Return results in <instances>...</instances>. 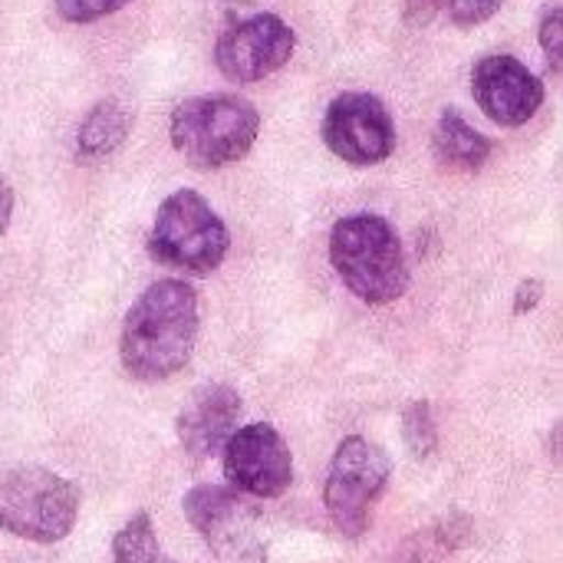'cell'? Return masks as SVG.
Here are the masks:
<instances>
[{
    "label": "cell",
    "instance_id": "obj_1",
    "mask_svg": "<svg viewBox=\"0 0 563 563\" xmlns=\"http://www.w3.org/2000/svg\"><path fill=\"white\" fill-rule=\"evenodd\" d=\"M201 330L198 294L178 277L155 280L129 307L119 333L122 369L139 383H165L181 373Z\"/></svg>",
    "mask_w": 563,
    "mask_h": 563
},
{
    "label": "cell",
    "instance_id": "obj_2",
    "mask_svg": "<svg viewBox=\"0 0 563 563\" xmlns=\"http://www.w3.org/2000/svg\"><path fill=\"white\" fill-rule=\"evenodd\" d=\"M330 264L353 297L369 307L396 303L409 290V257L383 214H346L330 231Z\"/></svg>",
    "mask_w": 563,
    "mask_h": 563
},
{
    "label": "cell",
    "instance_id": "obj_3",
    "mask_svg": "<svg viewBox=\"0 0 563 563\" xmlns=\"http://www.w3.org/2000/svg\"><path fill=\"white\" fill-rule=\"evenodd\" d=\"M168 135L188 165L214 172L241 162L254 148L261 135V112L244 96L231 92L191 96L175 106Z\"/></svg>",
    "mask_w": 563,
    "mask_h": 563
},
{
    "label": "cell",
    "instance_id": "obj_4",
    "mask_svg": "<svg viewBox=\"0 0 563 563\" xmlns=\"http://www.w3.org/2000/svg\"><path fill=\"white\" fill-rule=\"evenodd\" d=\"M79 518V488L40 465L10 468L0 478V531L30 544H59Z\"/></svg>",
    "mask_w": 563,
    "mask_h": 563
},
{
    "label": "cell",
    "instance_id": "obj_5",
    "mask_svg": "<svg viewBox=\"0 0 563 563\" xmlns=\"http://www.w3.org/2000/svg\"><path fill=\"white\" fill-rule=\"evenodd\" d=\"M228 247V224L198 191L178 188L158 205L148 231V254L158 264L205 277L224 264Z\"/></svg>",
    "mask_w": 563,
    "mask_h": 563
},
{
    "label": "cell",
    "instance_id": "obj_6",
    "mask_svg": "<svg viewBox=\"0 0 563 563\" xmlns=\"http://www.w3.org/2000/svg\"><path fill=\"white\" fill-rule=\"evenodd\" d=\"M389 478H393V462L376 442L363 435H346L340 442L327 472L323 505L343 538L360 541L369 531L373 511L383 501Z\"/></svg>",
    "mask_w": 563,
    "mask_h": 563
},
{
    "label": "cell",
    "instance_id": "obj_7",
    "mask_svg": "<svg viewBox=\"0 0 563 563\" xmlns=\"http://www.w3.org/2000/svg\"><path fill=\"white\" fill-rule=\"evenodd\" d=\"M181 508L188 525L221 561H267V531L257 505L247 495L234 492L231 485H195Z\"/></svg>",
    "mask_w": 563,
    "mask_h": 563
},
{
    "label": "cell",
    "instance_id": "obj_8",
    "mask_svg": "<svg viewBox=\"0 0 563 563\" xmlns=\"http://www.w3.org/2000/svg\"><path fill=\"white\" fill-rule=\"evenodd\" d=\"M327 148L360 168L379 165L396 152V122L376 92H340L323 112Z\"/></svg>",
    "mask_w": 563,
    "mask_h": 563
},
{
    "label": "cell",
    "instance_id": "obj_9",
    "mask_svg": "<svg viewBox=\"0 0 563 563\" xmlns=\"http://www.w3.org/2000/svg\"><path fill=\"white\" fill-rule=\"evenodd\" d=\"M297 49L294 26L277 13H251L221 30L214 43V66L231 82H261L284 69Z\"/></svg>",
    "mask_w": 563,
    "mask_h": 563
},
{
    "label": "cell",
    "instance_id": "obj_10",
    "mask_svg": "<svg viewBox=\"0 0 563 563\" xmlns=\"http://www.w3.org/2000/svg\"><path fill=\"white\" fill-rule=\"evenodd\" d=\"M224 478L247 498H280L294 485V455L271 422L241 426L221 449Z\"/></svg>",
    "mask_w": 563,
    "mask_h": 563
},
{
    "label": "cell",
    "instance_id": "obj_11",
    "mask_svg": "<svg viewBox=\"0 0 563 563\" xmlns=\"http://www.w3.org/2000/svg\"><path fill=\"white\" fill-rule=\"evenodd\" d=\"M472 96L495 125L518 129L544 106V82L518 56L492 53L472 66Z\"/></svg>",
    "mask_w": 563,
    "mask_h": 563
},
{
    "label": "cell",
    "instance_id": "obj_12",
    "mask_svg": "<svg viewBox=\"0 0 563 563\" xmlns=\"http://www.w3.org/2000/svg\"><path fill=\"white\" fill-rule=\"evenodd\" d=\"M241 412H244V402L234 386H228V383L198 386L185 399V406L175 419L181 449L198 462L218 455L224 449V442L238 432Z\"/></svg>",
    "mask_w": 563,
    "mask_h": 563
},
{
    "label": "cell",
    "instance_id": "obj_13",
    "mask_svg": "<svg viewBox=\"0 0 563 563\" xmlns=\"http://www.w3.org/2000/svg\"><path fill=\"white\" fill-rule=\"evenodd\" d=\"M432 148H435V158L449 172H459V175H472L485 168L488 158L495 155V142L485 132H478L459 109H445L439 115Z\"/></svg>",
    "mask_w": 563,
    "mask_h": 563
},
{
    "label": "cell",
    "instance_id": "obj_14",
    "mask_svg": "<svg viewBox=\"0 0 563 563\" xmlns=\"http://www.w3.org/2000/svg\"><path fill=\"white\" fill-rule=\"evenodd\" d=\"M475 534V521L465 511H452L439 521H432L429 528L416 531L406 538V544L399 548V561L402 563H442L452 558L455 551H462Z\"/></svg>",
    "mask_w": 563,
    "mask_h": 563
},
{
    "label": "cell",
    "instance_id": "obj_15",
    "mask_svg": "<svg viewBox=\"0 0 563 563\" xmlns=\"http://www.w3.org/2000/svg\"><path fill=\"white\" fill-rule=\"evenodd\" d=\"M129 129H132V112L119 99H102L89 109V115L76 132V155L82 162L112 155L129 139Z\"/></svg>",
    "mask_w": 563,
    "mask_h": 563
},
{
    "label": "cell",
    "instance_id": "obj_16",
    "mask_svg": "<svg viewBox=\"0 0 563 563\" xmlns=\"http://www.w3.org/2000/svg\"><path fill=\"white\" fill-rule=\"evenodd\" d=\"M112 563H178L165 554L148 511H135L112 538Z\"/></svg>",
    "mask_w": 563,
    "mask_h": 563
},
{
    "label": "cell",
    "instance_id": "obj_17",
    "mask_svg": "<svg viewBox=\"0 0 563 563\" xmlns=\"http://www.w3.org/2000/svg\"><path fill=\"white\" fill-rule=\"evenodd\" d=\"M402 439L409 445V452L422 462H429L439 452V426L432 416V406L426 399L409 402L402 412Z\"/></svg>",
    "mask_w": 563,
    "mask_h": 563
},
{
    "label": "cell",
    "instance_id": "obj_18",
    "mask_svg": "<svg viewBox=\"0 0 563 563\" xmlns=\"http://www.w3.org/2000/svg\"><path fill=\"white\" fill-rule=\"evenodd\" d=\"M56 13L69 23H92L99 16H109L122 7H129L132 0H53Z\"/></svg>",
    "mask_w": 563,
    "mask_h": 563
},
{
    "label": "cell",
    "instance_id": "obj_19",
    "mask_svg": "<svg viewBox=\"0 0 563 563\" xmlns=\"http://www.w3.org/2000/svg\"><path fill=\"white\" fill-rule=\"evenodd\" d=\"M501 3L505 0H442V7L455 26H478V23L492 20L501 10Z\"/></svg>",
    "mask_w": 563,
    "mask_h": 563
},
{
    "label": "cell",
    "instance_id": "obj_20",
    "mask_svg": "<svg viewBox=\"0 0 563 563\" xmlns=\"http://www.w3.org/2000/svg\"><path fill=\"white\" fill-rule=\"evenodd\" d=\"M541 46H544V56L551 63V73L561 76L563 66V23H561V7H551L544 23H541Z\"/></svg>",
    "mask_w": 563,
    "mask_h": 563
},
{
    "label": "cell",
    "instance_id": "obj_21",
    "mask_svg": "<svg viewBox=\"0 0 563 563\" xmlns=\"http://www.w3.org/2000/svg\"><path fill=\"white\" fill-rule=\"evenodd\" d=\"M442 13V0H402V16L409 26H426Z\"/></svg>",
    "mask_w": 563,
    "mask_h": 563
},
{
    "label": "cell",
    "instance_id": "obj_22",
    "mask_svg": "<svg viewBox=\"0 0 563 563\" xmlns=\"http://www.w3.org/2000/svg\"><path fill=\"white\" fill-rule=\"evenodd\" d=\"M541 297H544V280H538V277L521 280V287H518V294H515V317L531 313V310L541 303Z\"/></svg>",
    "mask_w": 563,
    "mask_h": 563
},
{
    "label": "cell",
    "instance_id": "obj_23",
    "mask_svg": "<svg viewBox=\"0 0 563 563\" xmlns=\"http://www.w3.org/2000/svg\"><path fill=\"white\" fill-rule=\"evenodd\" d=\"M13 205H16V198H13V188L7 185V178L0 175V238L10 231V221H13Z\"/></svg>",
    "mask_w": 563,
    "mask_h": 563
}]
</instances>
